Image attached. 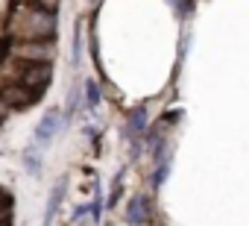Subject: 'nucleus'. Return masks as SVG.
Segmentation results:
<instances>
[{"label":"nucleus","mask_w":249,"mask_h":226,"mask_svg":"<svg viewBox=\"0 0 249 226\" xmlns=\"http://www.w3.org/2000/svg\"><path fill=\"white\" fill-rule=\"evenodd\" d=\"M53 79V65L50 62H30L24 71H21V85L30 91V94H41Z\"/></svg>","instance_id":"1"},{"label":"nucleus","mask_w":249,"mask_h":226,"mask_svg":"<svg viewBox=\"0 0 249 226\" xmlns=\"http://www.w3.org/2000/svg\"><path fill=\"white\" fill-rule=\"evenodd\" d=\"M38 97L30 94L21 82H6L3 88H0V103L3 106H15V109H30Z\"/></svg>","instance_id":"2"},{"label":"nucleus","mask_w":249,"mask_h":226,"mask_svg":"<svg viewBox=\"0 0 249 226\" xmlns=\"http://www.w3.org/2000/svg\"><path fill=\"white\" fill-rule=\"evenodd\" d=\"M59 130H62V115H59V109H50L36 127V144H50L59 135Z\"/></svg>","instance_id":"3"},{"label":"nucleus","mask_w":249,"mask_h":226,"mask_svg":"<svg viewBox=\"0 0 249 226\" xmlns=\"http://www.w3.org/2000/svg\"><path fill=\"white\" fill-rule=\"evenodd\" d=\"M65 191H68V176H59L56 185H53V191H50V200H47V208H44V220H41V226H53L56 211H59L62 200H65Z\"/></svg>","instance_id":"4"},{"label":"nucleus","mask_w":249,"mask_h":226,"mask_svg":"<svg viewBox=\"0 0 249 226\" xmlns=\"http://www.w3.org/2000/svg\"><path fill=\"white\" fill-rule=\"evenodd\" d=\"M126 223L129 226H144L147 223V200L144 197H132L126 206Z\"/></svg>","instance_id":"5"},{"label":"nucleus","mask_w":249,"mask_h":226,"mask_svg":"<svg viewBox=\"0 0 249 226\" xmlns=\"http://www.w3.org/2000/svg\"><path fill=\"white\" fill-rule=\"evenodd\" d=\"M147 130V106H138L129 112V135H141Z\"/></svg>","instance_id":"6"},{"label":"nucleus","mask_w":249,"mask_h":226,"mask_svg":"<svg viewBox=\"0 0 249 226\" xmlns=\"http://www.w3.org/2000/svg\"><path fill=\"white\" fill-rule=\"evenodd\" d=\"M82 62V24L76 27V33H73V44H71V65L76 68Z\"/></svg>","instance_id":"7"},{"label":"nucleus","mask_w":249,"mask_h":226,"mask_svg":"<svg viewBox=\"0 0 249 226\" xmlns=\"http://www.w3.org/2000/svg\"><path fill=\"white\" fill-rule=\"evenodd\" d=\"M85 97H88V109H97V106H100V100H103V91H100V82H94V79H88V82H85Z\"/></svg>","instance_id":"8"},{"label":"nucleus","mask_w":249,"mask_h":226,"mask_svg":"<svg viewBox=\"0 0 249 226\" xmlns=\"http://www.w3.org/2000/svg\"><path fill=\"white\" fill-rule=\"evenodd\" d=\"M24 165H27V170H30L33 176H38V173H41V159H38V153H36V150H27V153H24Z\"/></svg>","instance_id":"9"},{"label":"nucleus","mask_w":249,"mask_h":226,"mask_svg":"<svg viewBox=\"0 0 249 226\" xmlns=\"http://www.w3.org/2000/svg\"><path fill=\"white\" fill-rule=\"evenodd\" d=\"M91 214H94V220H100V214H103V191H100V179L94 182V206H91Z\"/></svg>","instance_id":"10"},{"label":"nucleus","mask_w":249,"mask_h":226,"mask_svg":"<svg viewBox=\"0 0 249 226\" xmlns=\"http://www.w3.org/2000/svg\"><path fill=\"white\" fill-rule=\"evenodd\" d=\"M164 176H167V165H159V170H156V176H153V185H161Z\"/></svg>","instance_id":"11"},{"label":"nucleus","mask_w":249,"mask_h":226,"mask_svg":"<svg viewBox=\"0 0 249 226\" xmlns=\"http://www.w3.org/2000/svg\"><path fill=\"white\" fill-rule=\"evenodd\" d=\"M36 3H38V6H41L44 12H53V9L59 6V0H36Z\"/></svg>","instance_id":"12"},{"label":"nucleus","mask_w":249,"mask_h":226,"mask_svg":"<svg viewBox=\"0 0 249 226\" xmlns=\"http://www.w3.org/2000/svg\"><path fill=\"white\" fill-rule=\"evenodd\" d=\"M0 109H3V103H0Z\"/></svg>","instance_id":"13"}]
</instances>
